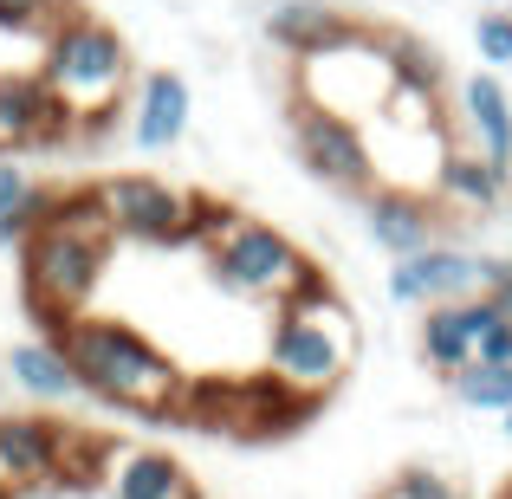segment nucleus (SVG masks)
Masks as SVG:
<instances>
[{
	"mask_svg": "<svg viewBox=\"0 0 512 499\" xmlns=\"http://www.w3.org/2000/svg\"><path fill=\"white\" fill-rule=\"evenodd\" d=\"M474 52L487 65H512V13H500V7L480 13L474 20Z\"/></svg>",
	"mask_w": 512,
	"mask_h": 499,
	"instance_id": "4be33fe9",
	"label": "nucleus"
},
{
	"mask_svg": "<svg viewBox=\"0 0 512 499\" xmlns=\"http://www.w3.org/2000/svg\"><path fill=\"white\" fill-rule=\"evenodd\" d=\"M72 130L65 104L39 72H0V150H33V143H59Z\"/></svg>",
	"mask_w": 512,
	"mask_h": 499,
	"instance_id": "1a4fd4ad",
	"label": "nucleus"
},
{
	"mask_svg": "<svg viewBox=\"0 0 512 499\" xmlns=\"http://www.w3.org/2000/svg\"><path fill=\"white\" fill-rule=\"evenodd\" d=\"M461 117H467V130H474L480 156L512 182V98H506V85L493 72L461 78Z\"/></svg>",
	"mask_w": 512,
	"mask_h": 499,
	"instance_id": "2eb2a0df",
	"label": "nucleus"
},
{
	"mask_svg": "<svg viewBox=\"0 0 512 499\" xmlns=\"http://www.w3.org/2000/svg\"><path fill=\"white\" fill-rule=\"evenodd\" d=\"M435 188H441L448 201H461V208H474V214H493V208H500V195H506V175L493 169L487 156H461V150H448V163H441Z\"/></svg>",
	"mask_w": 512,
	"mask_h": 499,
	"instance_id": "a211bd4d",
	"label": "nucleus"
},
{
	"mask_svg": "<svg viewBox=\"0 0 512 499\" xmlns=\"http://www.w3.org/2000/svg\"><path fill=\"white\" fill-rule=\"evenodd\" d=\"M435 234H441V221H435V208H428L422 195H409V188H370V240L389 253V260L441 247Z\"/></svg>",
	"mask_w": 512,
	"mask_h": 499,
	"instance_id": "ddd939ff",
	"label": "nucleus"
},
{
	"mask_svg": "<svg viewBox=\"0 0 512 499\" xmlns=\"http://www.w3.org/2000/svg\"><path fill=\"white\" fill-rule=\"evenodd\" d=\"M59 441L65 422H33V415H0V467L13 487L59 480Z\"/></svg>",
	"mask_w": 512,
	"mask_h": 499,
	"instance_id": "dca6fc26",
	"label": "nucleus"
},
{
	"mask_svg": "<svg viewBox=\"0 0 512 499\" xmlns=\"http://www.w3.org/2000/svg\"><path fill=\"white\" fill-rule=\"evenodd\" d=\"M111 221L98 208V188H72V195H52L46 221L20 240L26 247V305H33L46 325L78 318L98 292L104 266H111Z\"/></svg>",
	"mask_w": 512,
	"mask_h": 499,
	"instance_id": "f257e3e1",
	"label": "nucleus"
},
{
	"mask_svg": "<svg viewBox=\"0 0 512 499\" xmlns=\"http://www.w3.org/2000/svg\"><path fill=\"white\" fill-rule=\"evenodd\" d=\"M474 363H512V318L506 312L487 318V331H480V344H474Z\"/></svg>",
	"mask_w": 512,
	"mask_h": 499,
	"instance_id": "b1692460",
	"label": "nucleus"
},
{
	"mask_svg": "<svg viewBox=\"0 0 512 499\" xmlns=\"http://www.w3.org/2000/svg\"><path fill=\"white\" fill-rule=\"evenodd\" d=\"M500 312L493 299H448V305H428V318H422V357H428V370H441V376H454V370H467L474 363V344H480V331H487V318Z\"/></svg>",
	"mask_w": 512,
	"mask_h": 499,
	"instance_id": "9b49d317",
	"label": "nucleus"
},
{
	"mask_svg": "<svg viewBox=\"0 0 512 499\" xmlns=\"http://www.w3.org/2000/svg\"><path fill=\"white\" fill-rule=\"evenodd\" d=\"M188 117H195V91H188L182 72H150L137 85V98H130V143L137 150H175L188 130Z\"/></svg>",
	"mask_w": 512,
	"mask_h": 499,
	"instance_id": "9d476101",
	"label": "nucleus"
},
{
	"mask_svg": "<svg viewBox=\"0 0 512 499\" xmlns=\"http://www.w3.org/2000/svg\"><path fill=\"white\" fill-rule=\"evenodd\" d=\"M474 292H480V253L461 247H422L389 266V299L396 305H448V299H474Z\"/></svg>",
	"mask_w": 512,
	"mask_h": 499,
	"instance_id": "6e6552de",
	"label": "nucleus"
},
{
	"mask_svg": "<svg viewBox=\"0 0 512 499\" xmlns=\"http://www.w3.org/2000/svg\"><path fill=\"white\" fill-rule=\"evenodd\" d=\"M201 234H208L214 279H221L227 292H240V299H253V305H292V299L325 286V279L299 260V247L266 221L221 214V221H201Z\"/></svg>",
	"mask_w": 512,
	"mask_h": 499,
	"instance_id": "20e7f679",
	"label": "nucleus"
},
{
	"mask_svg": "<svg viewBox=\"0 0 512 499\" xmlns=\"http://www.w3.org/2000/svg\"><path fill=\"white\" fill-rule=\"evenodd\" d=\"M65 13V0H0V33H52Z\"/></svg>",
	"mask_w": 512,
	"mask_h": 499,
	"instance_id": "aec40b11",
	"label": "nucleus"
},
{
	"mask_svg": "<svg viewBox=\"0 0 512 499\" xmlns=\"http://www.w3.org/2000/svg\"><path fill=\"white\" fill-rule=\"evenodd\" d=\"M448 383H454V396H461L467 409H480V415H506L512 409V363H467V370H454Z\"/></svg>",
	"mask_w": 512,
	"mask_h": 499,
	"instance_id": "6ab92c4d",
	"label": "nucleus"
},
{
	"mask_svg": "<svg viewBox=\"0 0 512 499\" xmlns=\"http://www.w3.org/2000/svg\"><path fill=\"white\" fill-rule=\"evenodd\" d=\"M39 78L52 85V98L65 104L72 130H104L117 117L130 91V46L91 13H65L46 33V59H39Z\"/></svg>",
	"mask_w": 512,
	"mask_h": 499,
	"instance_id": "7ed1b4c3",
	"label": "nucleus"
},
{
	"mask_svg": "<svg viewBox=\"0 0 512 499\" xmlns=\"http://www.w3.org/2000/svg\"><path fill=\"white\" fill-rule=\"evenodd\" d=\"M98 480L111 487V499H201L188 467L175 454H156V448H111Z\"/></svg>",
	"mask_w": 512,
	"mask_h": 499,
	"instance_id": "f8f14e48",
	"label": "nucleus"
},
{
	"mask_svg": "<svg viewBox=\"0 0 512 499\" xmlns=\"http://www.w3.org/2000/svg\"><path fill=\"white\" fill-rule=\"evenodd\" d=\"M480 299H493L512 318V260H493V253L480 260Z\"/></svg>",
	"mask_w": 512,
	"mask_h": 499,
	"instance_id": "393cba45",
	"label": "nucleus"
},
{
	"mask_svg": "<svg viewBox=\"0 0 512 499\" xmlns=\"http://www.w3.org/2000/svg\"><path fill=\"white\" fill-rule=\"evenodd\" d=\"M292 150L299 163L331 188H350V195H370L376 188V163H370V130L350 124V117L325 111V104H292Z\"/></svg>",
	"mask_w": 512,
	"mask_h": 499,
	"instance_id": "0eeeda50",
	"label": "nucleus"
},
{
	"mask_svg": "<svg viewBox=\"0 0 512 499\" xmlns=\"http://www.w3.org/2000/svg\"><path fill=\"white\" fill-rule=\"evenodd\" d=\"M46 208H52V188H26V195L13 201L7 214H0V253H7V247H20V240L33 234L39 221H46Z\"/></svg>",
	"mask_w": 512,
	"mask_h": 499,
	"instance_id": "412c9836",
	"label": "nucleus"
},
{
	"mask_svg": "<svg viewBox=\"0 0 512 499\" xmlns=\"http://www.w3.org/2000/svg\"><path fill=\"white\" fill-rule=\"evenodd\" d=\"M350 33H357V26H350L338 7H325V0H279V7L266 13V39H273L279 52H292V59H318V52L344 46Z\"/></svg>",
	"mask_w": 512,
	"mask_h": 499,
	"instance_id": "4468645a",
	"label": "nucleus"
},
{
	"mask_svg": "<svg viewBox=\"0 0 512 499\" xmlns=\"http://www.w3.org/2000/svg\"><path fill=\"white\" fill-rule=\"evenodd\" d=\"M98 208L111 221V234L143 240V247H175V240L201 234V201H188L182 188H169L163 175H111L98 182Z\"/></svg>",
	"mask_w": 512,
	"mask_h": 499,
	"instance_id": "423d86ee",
	"label": "nucleus"
},
{
	"mask_svg": "<svg viewBox=\"0 0 512 499\" xmlns=\"http://www.w3.org/2000/svg\"><path fill=\"white\" fill-rule=\"evenodd\" d=\"M389 493H396V499H461V487H454L448 474H428V467H409Z\"/></svg>",
	"mask_w": 512,
	"mask_h": 499,
	"instance_id": "5701e85b",
	"label": "nucleus"
},
{
	"mask_svg": "<svg viewBox=\"0 0 512 499\" xmlns=\"http://www.w3.org/2000/svg\"><path fill=\"white\" fill-rule=\"evenodd\" d=\"M383 499H396V493H383Z\"/></svg>",
	"mask_w": 512,
	"mask_h": 499,
	"instance_id": "bb28decb",
	"label": "nucleus"
},
{
	"mask_svg": "<svg viewBox=\"0 0 512 499\" xmlns=\"http://www.w3.org/2000/svg\"><path fill=\"white\" fill-rule=\"evenodd\" d=\"M26 188H33V182H26V169H20V163H13V156H0V214H7V208H13V201H20V195H26Z\"/></svg>",
	"mask_w": 512,
	"mask_h": 499,
	"instance_id": "a878e982",
	"label": "nucleus"
},
{
	"mask_svg": "<svg viewBox=\"0 0 512 499\" xmlns=\"http://www.w3.org/2000/svg\"><path fill=\"white\" fill-rule=\"evenodd\" d=\"M7 370H13V383H20L26 396H39V402L85 396V389H78L72 357H65L52 337H26V344H13V350H7Z\"/></svg>",
	"mask_w": 512,
	"mask_h": 499,
	"instance_id": "f3484780",
	"label": "nucleus"
},
{
	"mask_svg": "<svg viewBox=\"0 0 512 499\" xmlns=\"http://www.w3.org/2000/svg\"><path fill=\"white\" fill-rule=\"evenodd\" d=\"M52 344L72 357L85 396H104L117 409H143V415H169L182 402V370L143 331L117 325V318H85V312L59 318Z\"/></svg>",
	"mask_w": 512,
	"mask_h": 499,
	"instance_id": "f03ea898",
	"label": "nucleus"
},
{
	"mask_svg": "<svg viewBox=\"0 0 512 499\" xmlns=\"http://www.w3.org/2000/svg\"><path fill=\"white\" fill-rule=\"evenodd\" d=\"M350 350H357V325H350L344 299L331 286L305 292L279 312L273 325V383H286L299 402H318L344 383Z\"/></svg>",
	"mask_w": 512,
	"mask_h": 499,
	"instance_id": "39448f33",
	"label": "nucleus"
}]
</instances>
